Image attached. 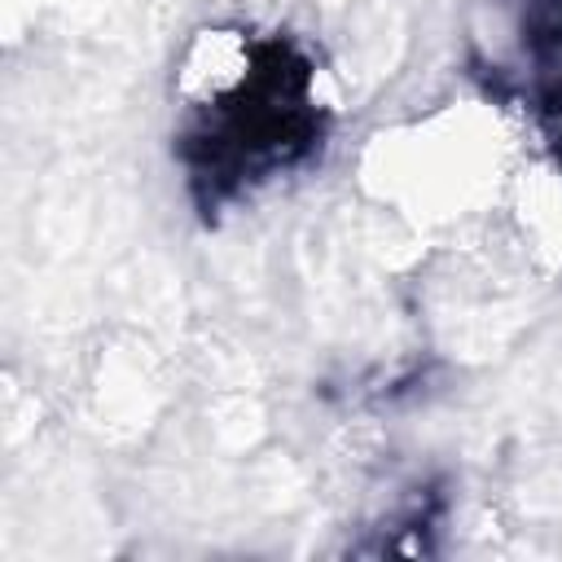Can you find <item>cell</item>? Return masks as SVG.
I'll list each match as a JSON object with an SVG mask.
<instances>
[{
    "label": "cell",
    "mask_w": 562,
    "mask_h": 562,
    "mask_svg": "<svg viewBox=\"0 0 562 562\" xmlns=\"http://www.w3.org/2000/svg\"><path fill=\"white\" fill-rule=\"evenodd\" d=\"M518 167L509 127L492 101H452L395 123L364 149V184L417 228H452L501 206Z\"/></svg>",
    "instance_id": "obj_1"
}]
</instances>
